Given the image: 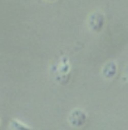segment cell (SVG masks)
<instances>
[{"label": "cell", "instance_id": "cell-1", "mask_svg": "<svg viewBox=\"0 0 128 130\" xmlns=\"http://www.w3.org/2000/svg\"><path fill=\"white\" fill-rule=\"evenodd\" d=\"M106 25V16L100 11H93L88 16V28L93 32H100Z\"/></svg>", "mask_w": 128, "mask_h": 130}, {"label": "cell", "instance_id": "cell-2", "mask_svg": "<svg viewBox=\"0 0 128 130\" xmlns=\"http://www.w3.org/2000/svg\"><path fill=\"white\" fill-rule=\"evenodd\" d=\"M88 120V115L85 114V111H83L82 109H73L69 116H68V121L73 128H82L87 124Z\"/></svg>", "mask_w": 128, "mask_h": 130}, {"label": "cell", "instance_id": "cell-3", "mask_svg": "<svg viewBox=\"0 0 128 130\" xmlns=\"http://www.w3.org/2000/svg\"><path fill=\"white\" fill-rule=\"evenodd\" d=\"M117 71H118L117 64L114 61H108L107 64H104L102 69V76L107 80H111L117 75Z\"/></svg>", "mask_w": 128, "mask_h": 130}, {"label": "cell", "instance_id": "cell-4", "mask_svg": "<svg viewBox=\"0 0 128 130\" xmlns=\"http://www.w3.org/2000/svg\"><path fill=\"white\" fill-rule=\"evenodd\" d=\"M10 128H11V130H32V128H29L28 125L23 124L21 121L14 120V119L10 120Z\"/></svg>", "mask_w": 128, "mask_h": 130}, {"label": "cell", "instance_id": "cell-5", "mask_svg": "<svg viewBox=\"0 0 128 130\" xmlns=\"http://www.w3.org/2000/svg\"><path fill=\"white\" fill-rule=\"evenodd\" d=\"M45 1H52V3H53V1H55V0H45Z\"/></svg>", "mask_w": 128, "mask_h": 130}]
</instances>
